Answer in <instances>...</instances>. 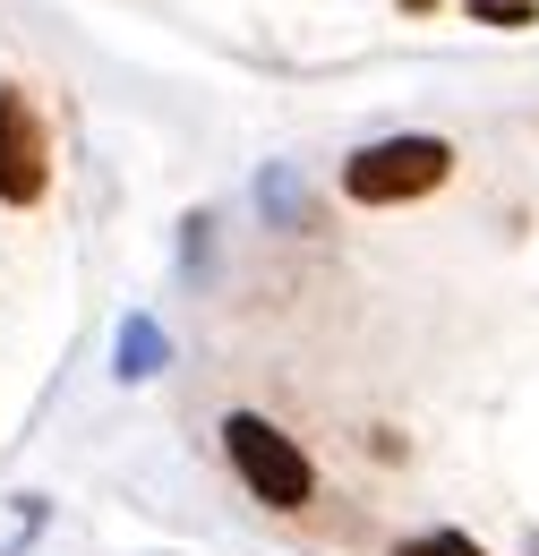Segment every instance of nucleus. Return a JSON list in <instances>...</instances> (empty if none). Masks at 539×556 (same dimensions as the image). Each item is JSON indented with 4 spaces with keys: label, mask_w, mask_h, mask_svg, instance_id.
<instances>
[{
    "label": "nucleus",
    "mask_w": 539,
    "mask_h": 556,
    "mask_svg": "<svg viewBox=\"0 0 539 556\" xmlns=\"http://www.w3.org/2000/svg\"><path fill=\"white\" fill-rule=\"evenodd\" d=\"M52 189V129L26 86H0V206H43Z\"/></svg>",
    "instance_id": "3"
},
{
    "label": "nucleus",
    "mask_w": 539,
    "mask_h": 556,
    "mask_svg": "<svg viewBox=\"0 0 539 556\" xmlns=\"http://www.w3.org/2000/svg\"><path fill=\"white\" fill-rule=\"evenodd\" d=\"M403 9H411V17H428V9H437V0H403Z\"/></svg>",
    "instance_id": "8"
},
{
    "label": "nucleus",
    "mask_w": 539,
    "mask_h": 556,
    "mask_svg": "<svg viewBox=\"0 0 539 556\" xmlns=\"http://www.w3.org/2000/svg\"><path fill=\"white\" fill-rule=\"evenodd\" d=\"M523 556H539V531H531V548H523Z\"/></svg>",
    "instance_id": "9"
},
{
    "label": "nucleus",
    "mask_w": 539,
    "mask_h": 556,
    "mask_svg": "<svg viewBox=\"0 0 539 556\" xmlns=\"http://www.w3.org/2000/svg\"><path fill=\"white\" fill-rule=\"evenodd\" d=\"M163 326H154V317H129V326H121V377H154V368H163Z\"/></svg>",
    "instance_id": "4"
},
{
    "label": "nucleus",
    "mask_w": 539,
    "mask_h": 556,
    "mask_svg": "<svg viewBox=\"0 0 539 556\" xmlns=\"http://www.w3.org/2000/svg\"><path fill=\"white\" fill-rule=\"evenodd\" d=\"M223 454H231L240 488H249L266 514H309V505H317V463H309L300 437L274 428L266 412H231L223 419Z\"/></svg>",
    "instance_id": "1"
},
{
    "label": "nucleus",
    "mask_w": 539,
    "mask_h": 556,
    "mask_svg": "<svg viewBox=\"0 0 539 556\" xmlns=\"http://www.w3.org/2000/svg\"><path fill=\"white\" fill-rule=\"evenodd\" d=\"M446 172H454V146L428 129H403V138H377L342 163V198L351 206H411V198L446 189Z\"/></svg>",
    "instance_id": "2"
},
{
    "label": "nucleus",
    "mask_w": 539,
    "mask_h": 556,
    "mask_svg": "<svg viewBox=\"0 0 539 556\" xmlns=\"http://www.w3.org/2000/svg\"><path fill=\"white\" fill-rule=\"evenodd\" d=\"M472 26H539V0H472Z\"/></svg>",
    "instance_id": "7"
},
{
    "label": "nucleus",
    "mask_w": 539,
    "mask_h": 556,
    "mask_svg": "<svg viewBox=\"0 0 539 556\" xmlns=\"http://www.w3.org/2000/svg\"><path fill=\"white\" fill-rule=\"evenodd\" d=\"M394 556H488V548H479L472 531H419V540H403Z\"/></svg>",
    "instance_id": "6"
},
{
    "label": "nucleus",
    "mask_w": 539,
    "mask_h": 556,
    "mask_svg": "<svg viewBox=\"0 0 539 556\" xmlns=\"http://www.w3.org/2000/svg\"><path fill=\"white\" fill-rule=\"evenodd\" d=\"M258 198H266V206L283 214L291 231H309V223H317V214H309V198H300V180H291V172H266V180H258Z\"/></svg>",
    "instance_id": "5"
}]
</instances>
